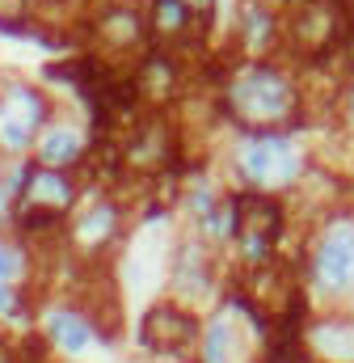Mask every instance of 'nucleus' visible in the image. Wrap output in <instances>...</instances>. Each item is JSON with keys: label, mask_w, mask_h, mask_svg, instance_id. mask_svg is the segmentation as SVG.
Instances as JSON below:
<instances>
[{"label": "nucleus", "mask_w": 354, "mask_h": 363, "mask_svg": "<svg viewBox=\"0 0 354 363\" xmlns=\"http://www.w3.org/2000/svg\"><path fill=\"white\" fill-rule=\"evenodd\" d=\"M169 157H173V131H169L165 118H144L131 131V140L122 144V165L144 174V178L161 174L169 165Z\"/></svg>", "instance_id": "9d476101"}, {"label": "nucleus", "mask_w": 354, "mask_h": 363, "mask_svg": "<svg viewBox=\"0 0 354 363\" xmlns=\"http://www.w3.org/2000/svg\"><path fill=\"white\" fill-rule=\"evenodd\" d=\"M190 13H194V21H198V30L207 34L211 26H215V13H219V0H181Z\"/></svg>", "instance_id": "4be33fe9"}, {"label": "nucleus", "mask_w": 354, "mask_h": 363, "mask_svg": "<svg viewBox=\"0 0 354 363\" xmlns=\"http://www.w3.org/2000/svg\"><path fill=\"white\" fill-rule=\"evenodd\" d=\"M308 351L329 363H354V321L350 317H325L308 325Z\"/></svg>", "instance_id": "a211bd4d"}, {"label": "nucleus", "mask_w": 354, "mask_h": 363, "mask_svg": "<svg viewBox=\"0 0 354 363\" xmlns=\"http://www.w3.org/2000/svg\"><path fill=\"white\" fill-rule=\"evenodd\" d=\"M346 9H350V17H354V0H346Z\"/></svg>", "instance_id": "bb28decb"}, {"label": "nucleus", "mask_w": 354, "mask_h": 363, "mask_svg": "<svg viewBox=\"0 0 354 363\" xmlns=\"http://www.w3.org/2000/svg\"><path fill=\"white\" fill-rule=\"evenodd\" d=\"M118 203L114 199H97L88 211H81L76 220H72V245L76 250H101V245H110L114 237H118Z\"/></svg>", "instance_id": "f3484780"}, {"label": "nucleus", "mask_w": 354, "mask_h": 363, "mask_svg": "<svg viewBox=\"0 0 354 363\" xmlns=\"http://www.w3.org/2000/svg\"><path fill=\"white\" fill-rule=\"evenodd\" d=\"M47 123H51V101L42 89H34L25 81H8L0 89V152L34 148V140L42 135Z\"/></svg>", "instance_id": "39448f33"}, {"label": "nucleus", "mask_w": 354, "mask_h": 363, "mask_svg": "<svg viewBox=\"0 0 354 363\" xmlns=\"http://www.w3.org/2000/svg\"><path fill=\"white\" fill-rule=\"evenodd\" d=\"M131 77H135L139 97H148V101H165V97H173L177 85H181V72H177V64H173V51H165V47L144 51Z\"/></svg>", "instance_id": "dca6fc26"}, {"label": "nucleus", "mask_w": 354, "mask_h": 363, "mask_svg": "<svg viewBox=\"0 0 354 363\" xmlns=\"http://www.w3.org/2000/svg\"><path fill=\"white\" fill-rule=\"evenodd\" d=\"M88 34L105 55H144L152 43L148 9H139L135 0H101L88 13Z\"/></svg>", "instance_id": "423d86ee"}, {"label": "nucleus", "mask_w": 354, "mask_h": 363, "mask_svg": "<svg viewBox=\"0 0 354 363\" xmlns=\"http://www.w3.org/2000/svg\"><path fill=\"white\" fill-rule=\"evenodd\" d=\"M342 114H346V123L354 127V85L346 93H342Z\"/></svg>", "instance_id": "393cba45"}, {"label": "nucleus", "mask_w": 354, "mask_h": 363, "mask_svg": "<svg viewBox=\"0 0 354 363\" xmlns=\"http://www.w3.org/2000/svg\"><path fill=\"white\" fill-rule=\"evenodd\" d=\"M0 363H13V359H8V355H4V351H0Z\"/></svg>", "instance_id": "a878e982"}, {"label": "nucleus", "mask_w": 354, "mask_h": 363, "mask_svg": "<svg viewBox=\"0 0 354 363\" xmlns=\"http://www.w3.org/2000/svg\"><path fill=\"white\" fill-rule=\"evenodd\" d=\"M282 47L299 60H321L346 38V0H282Z\"/></svg>", "instance_id": "f03ea898"}, {"label": "nucleus", "mask_w": 354, "mask_h": 363, "mask_svg": "<svg viewBox=\"0 0 354 363\" xmlns=\"http://www.w3.org/2000/svg\"><path fill=\"white\" fill-rule=\"evenodd\" d=\"M312 283L321 296L354 287V220H329L312 245Z\"/></svg>", "instance_id": "6e6552de"}, {"label": "nucleus", "mask_w": 354, "mask_h": 363, "mask_svg": "<svg viewBox=\"0 0 354 363\" xmlns=\"http://www.w3.org/2000/svg\"><path fill=\"white\" fill-rule=\"evenodd\" d=\"M169 283H173V296L181 304H198L215 291V271H211V254L207 245L198 241H181L173 254V271H169Z\"/></svg>", "instance_id": "9b49d317"}, {"label": "nucleus", "mask_w": 354, "mask_h": 363, "mask_svg": "<svg viewBox=\"0 0 354 363\" xmlns=\"http://www.w3.org/2000/svg\"><path fill=\"white\" fill-rule=\"evenodd\" d=\"M236 43L249 51V60H266L282 43V13L266 0H241L236 9Z\"/></svg>", "instance_id": "f8f14e48"}, {"label": "nucleus", "mask_w": 354, "mask_h": 363, "mask_svg": "<svg viewBox=\"0 0 354 363\" xmlns=\"http://www.w3.org/2000/svg\"><path fill=\"white\" fill-rule=\"evenodd\" d=\"M17 308V291H13V283H0V317H8Z\"/></svg>", "instance_id": "b1692460"}, {"label": "nucleus", "mask_w": 354, "mask_h": 363, "mask_svg": "<svg viewBox=\"0 0 354 363\" xmlns=\"http://www.w3.org/2000/svg\"><path fill=\"white\" fill-rule=\"evenodd\" d=\"M278 233H282V207L274 199H266L262 190H253L249 199H241L232 241H236L245 267H270Z\"/></svg>", "instance_id": "0eeeda50"}, {"label": "nucleus", "mask_w": 354, "mask_h": 363, "mask_svg": "<svg viewBox=\"0 0 354 363\" xmlns=\"http://www.w3.org/2000/svg\"><path fill=\"white\" fill-rule=\"evenodd\" d=\"M304 169H308L304 148L291 135H278V131H253L236 148V178L249 190H262V194L299 182Z\"/></svg>", "instance_id": "7ed1b4c3"}, {"label": "nucleus", "mask_w": 354, "mask_h": 363, "mask_svg": "<svg viewBox=\"0 0 354 363\" xmlns=\"http://www.w3.org/2000/svg\"><path fill=\"white\" fill-rule=\"evenodd\" d=\"M85 148H88V140L81 127H72V123H47L42 135L34 140V161L47 165V169H72V165L85 161Z\"/></svg>", "instance_id": "4468645a"}, {"label": "nucleus", "mask_w": 354, "mask_h": 363, "mask_svg": "<svg viewBox=\"0 0 354 363\" xmlns=\"http://www.w3.org/2000/svg\"><path fill=\"white\" fill-rule=\"evenodd\" d=\"M25 274V254L17 250V245H4L0 241V283H13V279H21Z\"/></svg>", "instance_id": "412c9836"}, {"label": "nucleus", "mask_w": 354, "mask_h": 363, "mask_svg": "<svg viewBox=\"0 0 354 363\" xmlns=\"http://www.w3.org/2000/svg\"><path fill=\"white\" fill-rule=\"evenodd\" d=\"M47 338H51L59 351L81 355V351H88V342H93V321H88L85 313L55 308V313L47 317Z\"/></svg>", "instance_id": "6ab92c4d"}, {"label": "nucleus", "mask_w": 354, "mask_h": 363, "mask_svg": "<svg viewBox=\"0 0 354 363\" xmlns=\"http://www.w3.org/2000/svg\"><path fill=\"white\" fill-rule=\"evenodd\" d=\"M148 30H152V47H190L202 38L194 13L181 4V0H148Z\"/></svg>", "instance_id": "ddd939ff"}, {"label": "nucleus", "mask_w": 354, "mask_h": 363, "mask_svg": "<svg viewBox=\"0 0 354 363\" xmlns=\"http://www.w3.org/2000/svg\"><path fill=\"white\" fill-rule=\"evenodd\" d=\"M224 106L236 123L253 131H274L299 114V85L287 68L270 60H245L224 81Z\"/></svg>", "instance_id": "f257e3e1"}, {"label": "nucleus", "mask_w": 354, "mask_h": 363, "mask_svg": "<svg viewBox=\"0 0 354 363\" xmlns=\"http://www.w3.org/2000/svg\"><path fill=\"white\" fill-rule=\"evenodd\" d=\"M13 194H17V224H21V233H51L68 216V207L76 203L72 178H64V169H47V165L21 169L13 178Z\"/></svg>", "instance_id": "20e7f679"}, {"label": "nucleus", "mask_w": 354, "mask_h": 363, "mask_svg": "<svg viewBox=\"0 0 354 363\" xmlns=\"http://www.w3.org/2000/svg\"><path fill=\"white\" fill-rule=\"evenodd\" d=\"M194 338H198V321L190 317V308H177V304L148 308V317L139 325V342L156 355H181L194 347Z\"/></svg>", "instance_id": "1a4fd4ad"}, {"label": "nucleus", "mask_w": 354, "mask_h": 363, "mask_svg": "<svg viewBox=\"0 0 354 363\" xmlns=\"http://www.w3.org/2000/svg\"><path fill=\"white\" fill-rule=\"evenodd\" d=\"M202 363H249V334L241 325L236 313H219L207 330H202Z\"/></svg>", "instance_id": "2eb2a0df"}, {"label": "nucleus", "mask_w": 354, "mask_h": 363, "mask_svg": "<svg viewBox=\"0 0 354 363\" xmlns=\"http://www.w3.org/2000/svg\"><path fill=\"white\" fill-rule=\"evenodd\" d=\"M34 4L38 0H0V30L21 34L25 21H30V13H34Z\"/></svg>", "instance_id": "aec40b11"}, {"label": "nucleus", "mask_w": 354, "mask_h": 363, "mask_svg": "<svg viewBox=\"0 0 354 363\" xmlns=\"http://www.w3.org/2000/svg\"><path fill=\"white\" fill-rule=\"evenodd\" d=\"M13 199H17V194H13V182H4V178H0V228L8 224V211H13Z\"/></svg>", "instance_id": "5701e85b"}]
</instances>
